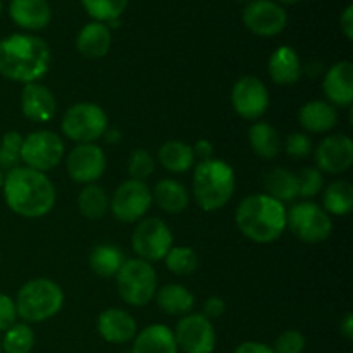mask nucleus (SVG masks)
Here are the masks:
<instances>
[{
    "label": "nucleus",
    "instance_id": "obj_1",
    "mask_svg": "<svg viewBox=\"0 0 353 353\" xmlns=\"http://www.w3.org/2000/svg\"><path fill=\"white\" fill-rule=\"evenodd\" d=\"M3 200L17 216L37 219L54 209L55 188L45 172L30 168H17L3 176Z\"/></svg>",
    "mask_w": 353,
    "mask_h": 353
},
{
    "label": "nucleus",
    "instance_id": "obj_2",
    "mask_svg": "<svg viewBox=\"0 0 353 353\" xmlns=\"http://www.w3.org/2000/svg\"><path fill=\"white\" fill-rule=\"evenodd\" d=\"M50 65V48L33 34H10L0 41V74L28 85L40 79Z\"/></svg>",
    "mask_w": 353,
    "mask_h": 353
},
{
    "label": "nucleus",
    "instance_id": "obj_3",
    "mask_svg": "<svg viewBox=\"0 0 353 353\" xmlns=\"http://www.w3.org/2000/svg\"><path fill=\"white\" fill-rule=\"evenodd\" d=\"M236 226L248 240L255 243H271L278 240L286 228V209L281 202L265 193H255L238 205Z\"/></svg>",
    "mask_w": 353,
    "mask_h": 353
},
{
    "label": "nucleus",
    "instance_id": "obj_4",
    "mask_svg": "<svg viewBox=\"0 0 353 353\" xmlns=\"http://www.w3.org/2000/svg\"><path fill=\"white\" fill-rule=\"evenodd\" d=\"M234 171L221 159L199 162L193 172V195L200 209L214 212L226 205L234 193Z\"/></svg>",
    "mask_w": 353,
    "mask_h": 353
},
{
    "label": "nucleus",
    "instance_id": "obj_5",
    "mask_svg": "<svg viewBox=\"0 0 353 353\" xmlns=\"http://www.w3.org/2000/svg\"><path fill=\"white\" fill-rule=\"evenodd\" d=\"M17 317L26 323H43L54 317L64 305V293L50 279H33L17 292Z\"/></svg>",
    "mask_w": 353,
    "mask_h": 353
},
{
    "label": "nucleus",
    "instance_id": "obj_6",
    "mask_svg": "<svg viewBox=\"0 0 353 353\" xmlns=\"http://www.w3.org/2000/svg\"><path fill=\"white\" fill-rule=\"evenodd\" d=\"M116 281L121 299L133 307L147 305L157 292V274L150 262L141 259L124 262L116 274Z\"/></svg>",
    "mask_w": 353,
    "mask_h": 353
},
{
    "label": "nucleus",
    "instance_id": "obj_7",
    "mask_svg": "<svg viewBox=\"0 0 353 353\" xmlns=\"http://www.w3.org/2000/svg\"><path fill=\"white\" fill-rule=\"evenodd\" d=\"M61 128L62 133L78 145L93 143L105 134L107 114L97 103H74L65 110Z\"/></svg>",
    "mask_w": 353,
    "mask_h": 353
},
{
    "label": "nucleus",
    "instance_id": "obj_8",
    "mask_svg": "<svg viewBox=\"0 0 353 353\" xmlns=\"http://www.w3.org/2000/svg\"><path fill=\"white\" fill-rule=\"evenodd\" d=\"M286 226L305 243H321L333 233V221L321 205L300 202L286 212Z\"/></svg>",
    "mask_w": 353,
    "mask_h": 353
},
{
    "label": "nucleus",
    "instance_id": "obj_9",
    "mask_svg": "<svg viewBox=\"0 0 353 353\" xmlns=\"http://www.w3.org/2000/svg\"><path fill=\"white\" fill-rule=\"evenodd\" d=\"M64 157V141L54 131H33L23 138L21 145V161L26 168L38 172L50 171L57 168Z\"/></svg>",
    "mask_w": 353,
    "mask_h": 353
},
{
    "label": "nucleus",
    "instance_id": "obj_10",
    "mask_svg": "<svg viewBox=\"0 0 353 353\" xmlns=\"http://www.w3.org/2000/svg\"><path fill=\"white\" fill-rule=\"evenodd\" d=\"M152 207V192L145 181L128 179L119 185L110 199L109 209L121 223H137L143 219Z\"/></svg>",
    "mask_w": 353,
    "mask_h": 353
},
{
    "label": "nucleus",
    "instance_id": "obj_11",
    "mask_svg": "<svg viewBox=\"0 0 353 353\" xmlns=\"http://www.w3.org/2000/svg\"><path fill=\"white\" fill-rule=\"evenodd\" d=\"M131 243L141 261L155 262L165 259L168 252L172 248V233L164 221L150 217L138 224Z\"/></svg>",
    "mask_w": 353,
    "mask_h": 353
},
{
    "label": "nucleus",
    "instance_id": "obj_12",
    "mask_svg": "<svg viewBox=\"0 0 353 353\" xmlns=\"http://www.w3.org/2000/svg\"><path fill=\"white\" fill-rule=\"evenodd\" d=\"M178 350L185 353H212L216 348V331L202 314H188L174 330Z\"/></svg>",
    "mask_w": 353,
    "mask_h": 353
},
{
    "label": "nucleus",
    "instance_id": "obj_13",
    "mask_svg": "<svg viewBox=\"0 0 353 353\" xmlns=\"http://www.w3.org/2000/svg\"><path fill=\"white\" fill-rule=\"evenodd\" d=\"M241 19L257 37H276L288 24V14L272 0H250L245 6Z\"/></svg>",
    "mask_w": 353,
    "mask_h": 353
},
{
    "label": "nucleus",
    "instance_id": "obj_14",
    "mask_svg": "<svg viewBox=\"0 0 353 353\" xmlns=\"http://www.w3.org/2000/svg\"><path fill=\"white\" fill-rule=\"evenodd\" d=\"M231 103L240 117L257 121L259 117L264 116L269 107L268 86L255 76H243L234 83Z\"/></svg>",
    "mask_w": 353,
    "mask_h": 353
},
{
    "label": "nucleus",
    "instance_id": "obj_15",
    "mask_svg": "<svg viewBox=\"0 0 353 353\" xmlns=\"http://www.w3.org/2000/svg\"><path fill=\"white\" fill-rule=\"evenodd\" d=\"M105 165V154L95 143L78 145L69 152L65 159L68 174L71 176L72 181L81 183V185H92L97 179L102 178Z\"/></svg>",
    "mask_w": 353,
    "mask_h": 353
},
{
    "label": "nucleus",
    "instance_id": "obj_16",
    "mask_svg": "<svg viewBox=\"0 0 353 353\" xmlns=\"http://www.w3.org/2000/svg\"><path fill=\"white\" fill-rule=\"evenodd\" d=\"M316 164L327 174H341L353 164V143L347 134L326 137L316 148Z\"/></svg>",
    "mask_w": 353,
    "mask_h": 353
},
{
    "label": "nucleus",
    "instance_id": "obj_17",
    "mask_svg": "<svg viewBox=\"0 0 353 353\" xmlns=\"http://www.w3.org/2000/svg\"><path fill=\"white\" fill-rule=\"evenodd\" d=\"M57 102L47 86L40 83H28L21 92V110L34 123H47L55 116Z\"/></svg>",
    "mask_w": 353,
    "mask_h": 353
},
{
    "label": "nucleus",
    "instance_id": "obj_18",
    "mask_svg": "<svg viewBox=\"0 0 353 353\" xmlns=\"http://www.w3.org/2000/svg\"><path fill=\"white\" fill-rule=\"evenodd\" d=\"M323 90L334 107H350L353 102V64L348 61L336 62L323 81Z\"/></svg>",
    "mask_w": 353,
    "mask_h": 353
},
{
    "label": "nucleus",
    "instance_id": "obj_19",
    "mask_svg": "<svg viewBox=\"0 0 353 353\" xmlns=\"http://www.w3.org/2000/svg\"><path fill=\"white\" fill-rule=\"evenodd\" d=\"M9 14L17 26L30 31L43 30L52 19V9L47 0H10Z\"/></svg>",
    "mask_w": 353,
    "mask_h": 353
},
{
    "label": "nucleus",
    "instance_id": "obj_20",
    "mask_svg": "<svg viewBox=\"0 0 353 353\" xmlns=\"http://www.w3.org/2000/svg\"><path fill=\"white\" fill-rule=\"evenodd\" d=\"M100 336L109 343H126L137 334V321L130 312L121 309H107L99 316Z\"/></svg>",
    "mask_w": 353,
    "mask_h": 353
},
{
    "label": "nucleus",
    "instance_id": "obj_21",
    "mask_svg": "<svg viewBox=\"0 0 353 353\" xmlns=\"http://www.w3.org/2000/svg\"><path fill=\"white\" fill-rule=\"evenodd\" d=\"M112 45L110 28L105 23H88L76 37V48L86 59L105 57Z\"/></svg>",
    "mask_w": 353,
    "mask_h": 353
},
{
    "label": "nucleus",
    "instance_id": "obj_22",
    "mask_svg": "<svg viewBox=\"0 0 353 353\" xmlns=\"http://www.w3.org/2000/svg\"><path fill=\"white\" fill-rule=\"evenodd\" d=\"M299 121L310 133H326L336 126L338 110L326 100H312L300 109Z\"/></svg>",
    "mask_w": 353,
    "mask_h": 353
},
{
    "label": "nucleus",
    "instance_id": "obj_23",
    "mask_svg": "<svg viewBox=\"0 0 353 353\" xmlns=\"http://www.w3.org/2000/svg\"><path fill=\"white\" fill-rule=\"evenodd\" d=\"M269 76L276 85H295L302 76L299 54L292 47L276 48L269 59Z\"/></svg>",
    "mask_w": 353,
    "mask_h": 353
},
{
    "label": "nucleus",
    "instance_id": "obj_24",
    "mask_svg": "<svg viewBox=\"0 0 353 353\" xmlns=\"http://www.w3.org/2000/svg\"><path fill=\"white\" fill-rule=\"evenodd\" d=\"M131 353H178L174 333L164 324H152L138 334Z\"/></svg>",
    "mask_w": 353,
    "mask_h": 353
},
{
    "label": "nucleus",
    "instance_id": "obj_25",
    "mask_svg": "<svg viewBox=\"0 0 353 353\" xmlns=\"http://www.w3.org/2000/svg\"><path fill=\"white\" fill-rule=\"evenodd\" d=\"M152 202L168 214H179L188 207L190 196L185 186L176 179H161L152 192Z\"/></svg>",
    "mask_w": 353,
    "mask_h": 353
},
{
    "label": "nucleus",
    "instance_id": "obj_26",
    "mask_svg": "<svg viewBox=\"0 0 353 353\" xmlns=\"http://www.w3.org/2000/svg\"><path fill=\"white\" fill-rule=\"evenodd\" d=\"M248 141L254 150L262 159H274L281 152L283 141L278 130L269 123H255L248 130Z\"/></svg>",
    "mask_w": 353,
    "mask_h": 353
},
{
    "label": "nucleus",
    "instance_id": "obj_27",
    "mask_svg": "<svg viewBox=\"0 0 353 353\" xmlns=\"http://www.w3.org/2000/svg\"><path fill=\"white\" fill-rule=\"evenodd\" d=\"M159 309L171 316H185L195 305V296L181 285H165L155 292Z\"/></svg>",
    "mask_w": 353,
    "mask_h": 353
},
{
    "label": "nucleus",
    "instance_id": "obj_28",
    "mask_svg": "<svg viewBox=\"0 0 353 353\" xmlns=\"http://www.w3.org/2000/svg\"><path fill=\"white\" fill-rule=\"evenodd\" d=\"M265 190L271 199L278 200L285 205V202H293L299 196V181H296L295 172L288 171V169H272L268 176H265Z\"/></svg>",
    "mask_w": 353,
    "mask_h": 353
},
{
    "label": "nucleus",
    "instance_id": "obj_29",
    "mask_svg": "<svg viewBox=\"0 0 353 353\" xmlns=\"http://www.w3.org/2000/svg\"><path fill=\"white\" fill-rule=\"evenodd\" d=\"M126 262L123 250L114 245H97L90 254V268L100 278H112Z\"/></svg>",
    "mask_w": 353,
    "mask_h": 353
},
{
    "label": "nucleus",
    "instance_id": "obj_30",
    "mask_svg": "<svg viewBox=\"0 0 353 353\" xmlns=\"http://www.w3.org/2000/svg\"><path fill=\"white\" fill-rule=\"evenodd\" d=\"M159 161L168 171L171 172H186L195 164V154L188 143L183 141H165L159 148Z\"/></svg>",
    "mask_w": 353,
    "mask_h": 353
},
{
    "label": "nucleus",
    "instance_id": "obj_31",
    "mask_svg": "<svg viewBox=\"0 0 353 353\" xmlns=\"http://www.w3.org/2000/svg\"><path fill=\"white\" fill-rule=\"evenodd\" d=\"M323 209L334 216H347L353 209V186L348 181L338 179L330 183L323 193Z\"/></svg>",
    "mask_w": 353,
    "mask_h": 353
},
{
    "label": "nucleus",
    "instance_id": "obj_32",
    "mask_svg": "<svg viewBox=\"0 0 353 353\" xmlns=\"http://www.w3.org/2000/svg\"><path fill=\"white\" fill-rule=\"evenodd\" d=\"M109 196H107L105 190L102 186L95 185H86L85 188L79 192L78 195V209L86 219L99 221L109 212Z\"/></svg>",
    "mask_w": 353,
    "mask_h": 353
},
{
    "label": "nucleus",
    "instance_id": "obj_33",
    "mask_svg": "<svg viewBox=\"0 0 353 353\" xmlns=\"http://www.w3.org/2000/svg\"><path fill=\"white\" fill-rule=\"evenodd\" d=\"M199 264V255L190 247H172L165 255V265L176 276H192Z\"/></svg>",
    "mask_w": 353,
    "mask_h": 353
},
{
    "label": "nucleus",
    "instance_id": "obj_34",
    "mask_svg": "<svg viewBox=\"0 0 353 353\" xmlns=\"http://www.w3.org/2000/svg\"><path fill=\"white\" fill-rule=\"evenodd\" d=\"M33 345L34 333L28 324H12L0 341V347L6 353H30Z\"/></svg>",
    "mask_w": 353,
    "mask_h": 353
},
{
    "label": "nucleus",
    "instance_id": "obj_35",
    "mask_svg": "<svg viewBox=\"0 0 353 353\" xmlns=\"http://www.w3.org/2000/svg\"><path fill=\"white\" fill-rule=\"evenodd\" d=\"M86 14L99 23L119 19L128 7V0H81Z\"/></svg>",
    "mask_w": 353,
    "mask_h": 353
},
{
    "label": "nucleus",
    "instance_id": "obj_36",
    "mask_svg": "<svg viewBox=\"0 0 353 353\" xmlns=\"http://www.w3.org/2000/svg\"><path fill=\"white\" fill-rule=\"evenodd\" d=\"M21 145H23V137L17 131H7L0 141V169L17 168L21 162Z\"/></svg>",
    "mask_w": 353,
    "mask_h": 353
},
{
    "label": "nucleus",
    "instance_id": "obj_37",
    "mask_svg": "<svg viewBox=\"0 0 353 353\" xmlns=\"http://www.w3.org/2000/svg\"><path fill=\"white\" fill-rule=\"evenodd\" d=\"M296 181H299V195L303 199L316 196L324 188L323 172L317 168H303L296 174Z\"/></svg>",
    "mask_w": 353,
    "mask_h": 353
},
{
    "label": "nucleus",
    "instance_id": "obj_38",
    "mask_svg": "<svg viewBox=\"0 0 353 353\" xmlns=\"http://www.w3.org/2000/svg\"><path fill=\"white\" fill-rule=\"evenodd\" d=\"M154 169H155V161L147 150H143V148H137V150L131 154L130 164H128V171H130L131 179L145 181L147 178H150Z\"/></svg>",
    "mask_w": 353,
    "mask_h": 353
},
{
    "label": "nucleus",
    "instance_id": "obj_39",
    "mask_svg": "<svg viewBox=\"0 0 353 353\" xmlns=\"http://www.w3.org/2000/svg\"><path fill=\"white\" fill-rule=\"evenodd\" d=\"M305 348V338L300 331L288 330L281 333L276 340L274 353H302Z\"/></svg>",
    "mask_w": 353,
    "mask_h": 353
},
{
    "label": "nucleus",
    "instance_id": "obj_40",
    "mask_svg": "<svg viewBox=\"0 0 353 353\" xmlns=\"http://www.w3.org/2000/svg\"><path fill=\"white\" fill-rule=\"evenodd\" d=\"M286 154L293 159H307L312 154V141L305 133H292L286 138Z\"/></svg>",
    "mask_w": 353,
    "mask_h": 353
},
{
    "label": "nucleus",
    "instance_id": "obj_41",
    "mask_svg": "<svg viewBox=\"0 0 353 353\" xmlns=\"http://www.w3.org/2000/svg\"><path fill=\"white\" fill-rule=\"evenodd\" d=\"M16 317L17 310L14 300L0 293V331H7L12 324H16Z\"/></svg>",
    "mask_w": 353,
    "mask_h": 353
},
{
    "label": "nucleus",
    "instance_id": "obj_42",
    "mask_svg": "<svg viewBox=\"0 0 353 353\" xmlns=\"http://www.w3.org/2000/svg\"><path fill=\"white\" fill-rule=\"evenodd\" d=\"M226 312V303L219 296H210L205 300V305H203V316L207 319H219L223 314Z\"/></svg>",
    "mask_w": 353,
    "mask_h": 353
},
{
    "label": "nucleus",
    "instance_id": "obj_43",
    "mask_svg": "<svg viewBox=\"0 0 353 353\" xmlns=\"http://www.w3.org/2000/svg\"><path fill=\"white\" fill-rule=\"evenodd\" d=\"M193 148V154H195V159H200V162L210 161L214 159V147L209 140H199Z\"/></svg>",
    "mask_w": 353,
    "mask_h": 353
},
{
    "label": "nucleus",
    "instance_id": "obj_44",
    "mask_svg": "<svg viewBox=\"0 0 353 353\" xmlns=\"http://www.w3.org/2000/svg\"><path fill=\"white\" fill-rule=\"evenodd\" d=\"M340 28L347 40H353V7L348 6L340 17Z\"/></svg>",
    "mask_w": 353,
    "mask_h": 353
},
{
    "label": "nucleus",
    "instance_id": "obj_45",
    "mask_svg": "<svg viewBox=\"0 0 353 353\" xmlns=\"http://www.w3.org/2000/svg\"><path fill=\"white\" fill-rule=\"evenodd\" d=\"M234 353H274L271 347L264 343H257V341H245L240 347L234 350Z\"/></svg>",
    "mask_w": 353,
    "mask_h": 353
},
{
    "label": "nucleus",
    "instance_id": "obj_46",
    "mask_svg": "<svg viewBox=\"0 0 353 353\" xmlns=\"http://www.w3.org/2000/svg\"><path fill=\"white\" fill-rule=\"evenodd\" d=\"M340 333L343 334L347 340H353V316L350 312L343 317V321L340 323Z\"/></svg>",
    "mask_w": 353,
    "mask_h": 353
},
{
    "label": "nucleus",
    "instance_id": "obj_47",
    "mask_svg": "<svg viewBox=\"0 0 353 353\" xmlns=\"http://www.w3.org/2000/svg\"><path fill=\"white\" fill-rule=\"evenodd\" d=\"M279 2L281 3H296V2H300V0H279Z\"/></svg>",
    "mask_w": 353,
    "mask_h": 353
},
{
    "label": "nucleus",
    "instance_id": "obj_48",
    "mask_svg": "<svg viewBox=\"0 0 353 353\" xmlns=\"http://www.w3.org/2000/svg\"><path fill=\"white\" fill-rule=\"evenodd\" d=\"M2 185H3V174L2 171H0V188H2Z\"/></svg>",
    "mask_w": 353,
    "mask_h": 353
},
{
    "label": "nucleus",
    "instance_id": "obj_49",
    "mask_svg": "<svg viewBox=\"0 0 353 353\" xmlns=\"http://www.w3.org/2000/svg\"><path fill=\"white\" fill-rule=\"evenodd\" d=\"M236 2H250V0H236Z\"/></svg>",
    "mask_w": 353,
    "mask_h": 353
},
{
    "label": "nucleus",
    "instance_id": "obj_50",
    "mask_svg": "<svg viewBox=\"0 0 353 353\" xmlns=\"http://www.w3.org/2000/svg\"><path fill=\"white\" fill-rule=\"evenodd\" d=\"M0 14H2V2H0Z\"/></svg>",
    "mask_w": 353,
    "mask_h": 353
},
{
    "label": "nucleus",
    "instance_id": "obj_51",
    "mask_svg": "<svg viewBox=\"0 0 353 353\" xmlns=\"http://www.w3.org/2000/svg\"><path fill=\"white\" fill-rule=\"evenodd\" d=\"M0 353H2V347H0Z\"/></svg>",
    "mask_w": 353,
    "mask_h": 353
}]
</instances>
